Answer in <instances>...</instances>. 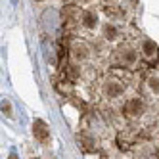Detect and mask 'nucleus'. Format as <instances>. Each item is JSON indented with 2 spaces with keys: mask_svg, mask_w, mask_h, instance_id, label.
I'll use <instances>...</instances> for the list:
<instances>
[{
  "mask_svg": "<svg viewBox=\"0 0 159 159\" xmlns=\"http://www.w3.org/2000/svg\"><path fill=\"white\" fill-rule=\"evenodd\" d=\"M8 159H19V157H17L16 153H10V155H8Z\"/></svg>",
  "mask_w": 159,
  "mask_h": 159,
  "instance_id": "9b49d317",
  "label": "nucleus"
},
{
  "mask_svg": "<svg viewBox=\"0 0 159 159\" xmlns=\"http://www.w3.org/2000/svg\"><path fill=\"white\" fill-rule=\"evenodd\" d=\"M146 84H148V88H150V92L152 94H159V75L157 73H152L150 77L146 79Z\"/></svg>",
  "mask_w": 159,
  "mask_h": 159,
  "instance_id": "1a4fd4ad",
  "label": "nucleus"
},
{
  "mask_svg": "<svg viewBox=\"0 0 159 159\" xmlns=\"http://www.w3.org/2000/svg\"><path fill=\"white\" fill-rule=\"evenodd\" d=\"M130 2H132V6H136V4H138V0H130Z\"/></svg>",
  "mask_w": 159,
  "mask_h": 159,
  "instance_id": "ddd939ff",
  "label": "nucleus"
},
{
  "mask_svg": "<svg viewBox=\"0 0 159 159\" xmlns=\"http://www.w3.org/2000/svg\"><path fill=\"white\" fill-rule=\"evenodd\" d=\"M2 113L6 117H12L14 115V107H12V104H10V100H2Z\"/></svg>",
  "mask_w": 159,
  "mask_h": 159,
  "instance_id": "9d476101",
  "label": "nucleus"
},
{
  "mask_svg": "<svg viewBox=\"0 0 159 159\" xmlns=\"http://www.w3.org/2000/svg\"><path fill=\"white\" fill-rule=\"evenodd\" d=\"M33 159H39V157H33Z\"/></svg>",
  "mask_w": 159,
  "mask_h": 159,
  "instance_id": "4468645a",
  "label": "nucleus"
},
{
  "mask_svg": "<svg viewBox=\"0 0 159 159\" xmlns=\"http://www.w3.org/2000/svg\"><path fill=\"white\" fill-rule=\"evenodd\" d=\"M102 37H104L106 40L113 42V40H117L119 39V29L115 23H111V21H106L104 25H102Z\"/></svg>",
  "mask_w": 159,
  "mask_h": 159,
  "instance_id": "6e6552de",
  "label": "nucleus"
},
{
  "mask_svg": "<svg viewBox=\"0 0 159 159\" xmlns=\"http://www.w3.org/2000/svg\"><path fill=\"white\" fill-rule=\"evenodd\" d=\"M102 94L107 100H117L125 94V84L117 79H107V81L102 84Z\"/></svg>",
  "mask_w": 159,
  "mask_h": 159,
  "instance_id": "f03ea898",
  "label": "nucleus"
},
{
  "mask_svg": "<svg viewBox=\"0 0 159 159\" xmlns=\"http://www.w3.org/2000/svg\"><path fill=\"white\" fill-rule=\"evenodd\" d=\"M100 23V17H98V12L94 8H86L81 12V25L88 31H94Z\"/></svg>",
  "mask_w": 159,
  "mask_h": 159,
  "instance_id": "39448f33",
  "label": "nucleus"
},
{
  "mask_svg": "<svg viewBox=\"0 0 159 159\" xmlns=\"http://www.w3.org/2000/svg\"><path fill=\"white\" fill-rule=\"evenodd\" d=\"M104 2H106V4H111V2H115V0H104Z\"/></svg>",
  "mask_w": 159,
  "mask_h": 159,
  "instance_id": "f8f14e48",
  "label": "nucleus"
},
{
  "mask_svg": "<svg viewBox=\"0 0 159 159\" xmlns=\"http://www.w3.org/2000/svg\"><path fill=\"white\" fill-rule=\"evenodd\" d=\"M117 56H119V61L123 65H127V67H134L136 63H138V58H140V54L136 52L130 44H123V46H119Z\"/></svg>",
  "mask_w": 159,
  "mask_h": 159,
  "instance_id": "7ed1b4c3",
  "label": "nucleus"
},
{
  "mask_svg": "<svg viewBox=\"0 0 159 159\" xmlns=\"http://www.w3.org/2000/svg\"><path fill=\"white\" fill-rule=\"evenodd\" d=\"M140 52H142V58L150 60V61H153V60L159 58V46H157V42L152 40V39H146L142 42V50Z\"/></svg>",
  "mask_w": 159,
  "mask_h": 159,
  "instance_id": "0eeeda50",
  "label": "nucleus"
},
{
  "mask_svg": "<svg viewBox=\"0 0 159 159\" xmlns=\"http://www.w3.org/2000/svg\"><path fill=\"white\" fill-rule=\"evenodd\" d=\"M146 113V104L142 98H130L125 104V115H129L132 119H138Z\"/></svg>",
  "mask_w": 159,
  "mask_h": 159,
  "instance_id": "20e7f679",
  "label": "nucleus"
},
{
  "mask_svg": "<svg viewBox=\"0 0 159 159\" xmlns=\"http://www.w3.org/2000/svg\"><path fill=\"white\" fill-rule=\"evenodd\" d=\"M71 58L77 61V63H81V61H86L90 58V48H88V44L86 42H81V40H77L71 44Z\"/></svg>",
  "mask_w": 159,
  "mask_h": 159,
  "instance_id": "423d86ee",
  "label": "nucleus"
},
{
  "mask_svg": "<svg viewBox=\"0 0 159 159\" xmlns=\"http://www.w3.org/2000/svg\"><path fill=\"white\" fill-rule=\"evenodd\" d=\"M33 136L40 146H48L52 140V134H50V127L46 121L42 119H35L33 121Z\"/></svg>",
  "mask_w": 159,
  "mask_h": 159,
  "instance_id": "f257e3e1",
  "label": "nucleus"
}]
</instances>
